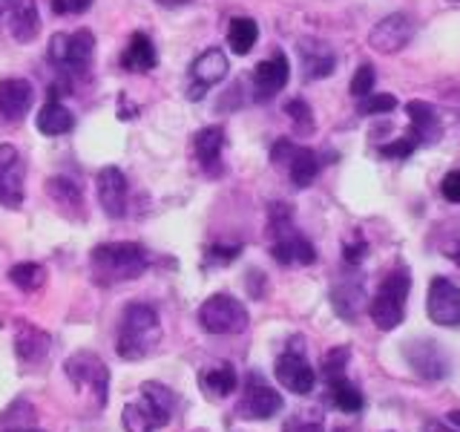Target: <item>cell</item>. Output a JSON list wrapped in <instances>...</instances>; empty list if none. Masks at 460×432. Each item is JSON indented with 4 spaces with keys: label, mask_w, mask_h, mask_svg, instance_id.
I'll return each instance as SVG.
<instances>
[{
    "label": "cell",
    "mask_w": 460,
    "mask_h": 432,
    "mask_svg": "<svg viewBox=\"0 0 460 432\" xmlns=\"http://www.w3.org/2000/svg\"><path fill=\"white\" fill-rule=\"evenodd\" d=\"M449 4H452V0H449ZM455 4H460V0H455Z\"/></svg>",
    "instance_id": "cell-48"
},
{
    "label": "cell",
    "mask_w": 460,
    "mask_h": 432,
    "mask_svg": "<svg viewBox=\"0 0 460 432\" xmlns=\"http://www.w3.org/2000/svg\"><path fill=\"white\" fill-rule=\"evenodd\" d=\"M337 432H345V429H337Z\"/></svg>",
    "instance_id": "cell-49"
},
{
    "label": "cell",
    "mask_w": 460,
    "mask_h": 432,
    "mask_svg": "<svg viewBox=\"0 0 460 432\" xmlns=\"http://www.w3.org/2000/svg\"><path fill=\"white\" fill-rule=\"evenodd\" d=\"M158 340H162V320L153 306L147 302H129L124 309L119 340H115V352L124 360H141L147 357Z\"/></svg>",
    "instance_id": "cell-2"
},
{
    "label": "cell",
    "mask_w": 460,
    "mask_h": 432,
    "mask_svg": "<svg viewBox=\"0 0 460 432\" xmlns=\"http://www.w3.org/2000/svg\"><path fill=\"white\" fill-rule=\"evenodd\" d=\"M72 127H75V115L61 104V98L49 93V101L38 112V130L43 136H66Z\"/></svg>",
    "instance_id": "cell-25"
},
{
    "label": "cell",
    "mask_w": 460,
    "mask_h": 432,
    "mask_svg": "<svg viewBox=\"0 0 460 432\" xmlns=\"http://www.w3.org/2000/svg\"><path fill=\"white\" fill-rule=\"evenodd\" d=\"M345 364H349V349L345 346H337V349H331L323 360V372L325 378H337V374H345Z\"/></svg>",
    "instance_id": "cell-38"
},
{
    "label": "cell",
    "mask_w": 460,
    "mask_h": 432,
    "mask_svg": "<svg viewBox=\"0 0 460 432\" xmlns=\"http://www.w3.org/2000/svg\"><path fill=\"white\" fill-rule=\"evenodd\" d=\"M242 245H210L208 248V266H227L239 256Z\"/></svg>",
    "instance_id": "cell-39"
},
{
    "label": "cell",
    "mask_w": 460,
    "mask_h": 432,
    "mask_svg": "<svg viewBox=\"0 0 460 432\" xmlns=\"http://www.w3.org/2000/svg\"><path fill=\"white\" fill-rule=\"evenodd\" d=\"M282 432H325V424H323V415L316 410H305V412H296L285 421V429Z\"/></svg>",
    "instance_id": "cell-33"
},
{
    "label": "cell",
    "mask_w": 460,
    "mask_h": 432,
    "mask_svg": "<svg viewBox=\"0 0 460 432\" xmlns=\"http://www.w3.org/2000/svg\"><path fill=\"white\" fill-rule=\"evenodd\" d=\"M14 432H40V429H14Z\"/></svg>",
    "instance_id": "cell-46"
},
{
    "label": "cell",
    "mask_w": 460,
    "mask_h": 432,
    "mask_svg": "<svg viewBox=\"0 0 460 432\" xmlns=\"http://www.w3.org/2000/svg\"><path fill=\"white\" fill-rule=\"evenodd\" d=\"M406 360L420 378H429V381H440V378H446V372H449V360H446L443 349L435 340L411 343L406 349Z\"/></svg>",
    "instance_id": "cell-19"
},
{
    "label": "cell",
    "mask_w": 460,
    "mask_h": 432,
    "mask_svg": "<svg viewBox=\"0 0 460 432\" xmlns=\"http://www.w3.org/2000/svg\"><path fill=\"white\" fill-rule=\"evenodd\" d=\"M9 280H12L14 288L32 294L43 283H47V271H43V266H38V263H18L9 271Z\"/></svg>",
    "instance_id": "cell-32"
},
{
    "label": "cell",
    "mask_w": 460,
    "mask_h": 432,
    "mask_svg": "<svg viewBox=\"0 0 460 432\" xmlns=\"http://www.w3.org/2000/svg\"><path fill=\"white\" fill-rule=\"evenodd\" d=\"M270 158L277 167H285L288 176H291L294 187H308L314 184L316 173H320V156H316L311 148H302V144H294L291 139H279L273 144Z\"/></svg>",
    "instance_id": "cell-9"
},
{
    "label": "cell",
    "mask_w": 460,
    "mask_h": 432,
    "mask_svg": "<svg viewBox=\"0 0 460 432\" xmlns=\"http://www.w3.org/2000/svg\"><path fill=\"white\" fill-rule=\"evenodd\" d=\"M47 194L58 202L61 208H84V194L81 184L66 176H55L47 182Z\"/></svg>",
    "instance_id": "cell-31"
},
{
    "label": "cell",
    "mask_w": 460,
    "mask_h": 432,
    "mask_svg": "<svg viewBox=\"0 0 460 432\" xmlns=\"http://www.w3.org/2000/svg\"><path fill=\"white\" fill-rule=\"evenodd\" d=\"M172 412H176V395L164 383L147 381L124 407L121 421L127 432H155L172 421Z\"/></svg>",
    "instance_id": "cell-3"
},
{
    "label": "cell",
    "mask_w": 460,
    "mask_h": 432,
    "mask_svg": "<svg viewBox=\"0 0 460 432\" xmlns=\"http://www.w3.org/2000/svg\"><path fill=\"white\" fill-rule=\"evenodd\" d=\"M414 18L406 12H392V14H385V18L371 29V35H368V43H371V50H377L383 55H394L400 52L406 43L414 38Z\"/></svg>",
    "instance_id": "cell-11"
},
{
    "label": "cell",
    "mask_w": 460,
    "mask_h": 432,
    "mask_svg": "<svg viewBox=\"0 0 460 432\" xmlns=\"http://www.w3.org/2000/svg\"><path fill=\"white\" fill-rule=\"evenodd\" d=\"M277 381L294 395H311L314 392V383H316V372L311 369V364L305 360L302 352H285L277 357Z\"/></svg>",
    "instance_id": "cell-15"
},
{
    "label": "cell",
    "mask_w": 460,
    "mask_h": 432,
    "mask_svg": "<svg viewBox=\"0 0 460 432\" xmlns=\"http://www.w3.org/2000/svg\"><path fill=\"white\" fill-rule=\"evenodd\" d=\"M6 4L9 0H0V23H4V18H6Z\"/></svg>",
    "instance_id": "cell-45"
},
{
    "label": "cell",
    "mask_w": 460,
    "mask_h": 432,
    "mask_svg": "<svg viewBox=\"0 0 460 432\" xmlns=\"http://www.w3.org/2000/svg\"><path fill=\"white\" fill-rule=\"evenodd\" d=\"M259 38V26L253 18H234L227 29V47L234 50L236 55H248L256 47Z\"/></svg>",
    "instance_id": "cell-30"
},
{
    "label": "cell",
    "mask_w": 460,
    "mask_h": 432,
    "mask_svg": "<svg viewBox=\"0 0 460 432\" xmlns=\"http://www.w3.org/2000/svg\"><path fill=\"white\" fill-rule=\"evenodd\" d=\"M420 432H457V429L446 421V418H440V421H426Z\"/></svg>",
    "instance_id": "cell-43"
},
{
    "label": "cell",
    "mask_w": 460,
    "mask_h": 432,
    "mask_svg": "<svg viewBox=\"0 0 460 432\" xmlns=\"http://www.w3.org/2000/svg\"><path fill=\"white\" fill-rule=\"evenodd\" d=\"M155 64H158V52L153 47V40L144 32H133V38H129L127 50L121 55V67L127 72H150L155 69Z\"/></svg>",
    "instance_id": "cell-26"
},
{
    "label": "cell",
    "mask_w": 460,
    "mask_h": 432,
    "mask_svg": "<svg viewBox=\"0 0 460 432\" xmlns=\"http://www.w3.org/2000/svg\"><path fill=\"white\" fill-rule=\"evenodd\" d=\"M49 346H52V338L47 331H40L38 326H29V323H23L18 328V338H14V352H18V357L29 366L43 364L49 355Z\"/></svg>",
    "instance_id": "cell-23"
},
{
    "label": "cell",
    "mask_w": 460,
    "mask_h": 432,
    "mask_svg": "<svg viewBox=\"0 0 460 432\" xmlns=\"http://www.w3.org/2000/svg\"><path fill=\"white\" fill-rule=\"evenodd\" d=\"M374 93V67L371 64H359L357 72H354V78H351V95L359 101V98H366Z\"/></svg>",
    "instance_id": "cell-36"
},
{
    "label": "cell",
    "mask_w": 460,
    "mask_h": 432,
    "mask_svg": "<svg viewBox=\"0 0 460 432\" xmlns=\"http://www.w3.org/2000/svg\"><path fill=\"white\" fill-rule=\"evenodd\" d=\"M35 101V90L26 78H6L0 81V115L6 122H21Z\"/></svg>",
    "instance_id": "cell-21"
},
{
    "label": "cell",
    "mask_w": 460,
    "mask_h": 432,
    "mask_svg": "<svg viewBox=\"0 0 460 432\" xmlns=\"http://www.w3.org/2000/svg\"><path fill=\"white\" fill-rule=\"evenodd\" d=\"M426 311L429 320L438 326H460V288L452 280L435 277L429 285Z\"/></svg>",
    "instance_id": "cell-13"
},
{
    "label": "cell",
    "mask_w": 460,
    "mask_h": 432,
    "mask_svg": "<svg viewBox=\"0 0 460 432\" xmlns=\"http://www.w3.org/2000/svg\"><path fill=\"white\" fill-rule=\"evenodd\" d=\"M285 115L294 122V127L299 130V133H311V130H314V112H311V107L302 98H291V101H288V104H285Z\"/></svg>",
    "instance_id": "cell-35"
},
{
    "label": "cell",
    "mask_w": 460,
    "mask_h": 432,
    "mask_svg": "<svg viewBox=\"0 0 460 432\" xmlns=\"http://www.w3.org/2000/svg\"><path fill=\"white\" fill-rule=\"evenodd\" d=\"M227 58H225V52L222 50H205L201 52L196 61H193V67H190V78H193V84H190V90H187V98L190 101H201L205 98V93L210 90V86H216L219 81H225V76H227Z\"/></svg>",
    "instance_id": "cell-14"
},
{
    "label": "cell",
    "mask_w": 460,
    "mask_h": 432,
    "mask_svg": "<svg viewBox=\"0 0 460 432\" xmlns=\"http://www.w3.org/2000/svg\"><path fill=\"white\" fill-rule=\"evenodd\" d=\"M328 383V400L334 403L340 412H359L366 407L363 392L345 378V374H337V378H325Z\"/></svg>",
    "instance_id": "cell-29"
},
{
    "label": "cell",
    "mask_w": 460,
    "mask_h": 432,
    "mask_svg": "<svg viewBox=\"0 0 460 432\" xmlns=\"http://www.w3.org/2000/svg\"><path fill=\"white\" fill-rule=\"evenodd\" d=\"M288 76H291V67H288V58L282 52L268 58V61H262L253 72V98L270 101L273 95L285 90Z\"/></svg>",
    "instance_id": "cell-18"
},
{
    "label": "cell",
    "mask_w": 460,
    "mask_h": 432,
    "mask_svg": "<svg viewBox=\"0 0 460 432\" xmlns=\"http://www.w3.org/2000/svg\"><path fill=\"white\" fill-rule=\"evenodd\" d=\"M66 378L72 381L75 389H86L93 395L95 407L104 410L107 407V392H110V369L107 364L93 352H75L66 357Z\"/></svg>",
    "instance_id": "cell-7"
},
{
    "label": "cell",
    "mask_w": 460,
    "mask_h": 432,
    "mask_svg": "<svg viewBox=\"0 0 460 432\" xmlns=\"http://www.w3.org/2000/svg\"><path fill=\"white\" fill-rule=\"evenodd\" d=\"M409 112V122H411V133L420 144H431L440 139V119H438V110L429 107L426 101H409L406 104Z\"/></svg>",
    "instance_id": "cell-24"
},
{
    "label": "cell",
    "mask_w": 460,
    "mask_h": 432,
    "mask_svg": "<svg viewBox=\"0 0 460 432\" xmlns=\"http://www.w3.org/2000/svg\"><path fill=\"white\" fill-rule=\"evenodd\" d=\"M331 300H334V309L340 317H345V320H354V317L359 314V309H363V280L357 277H342L334 292H331Z\"/></svg>",
    "instance_id": "cell-27"
},
{
    "label": "cell",
    "mask_w": 460,
    "mask_h": 432,
    "mask_svg": "<svg viewBox=\"0 0 460 432\" xmlns=\"http://www.w3.org/2000/svg\"><path fill=\"white\" fill-rule=\"evenodd\" d=\"M397 107V98L388 95V93H371L366 98H359L357 112L359 115H383V112H392Z\"/></svg>",
    "instance_id": "cell-34"
},
{
    "label": "cell",
    "mask_w": 460,
    "mask_h": 432,
    "mask_svg": "<svg viewBox=\"0 0 460 432\" xmlns=\"http://www.w3.org/2000/svg\"><path fill=\"white\" fill-rule=\"evenodd\" d=\"M440 194L446 202H460V170L446 173L443 184H440Z\"/></svg>",
    "instance_id": "cell-42"
},
{
    "label": "cell",
    "mask_w": 460,
    "mask_h": 432,
    "mask_svg": "<svg viewBox=\"0 0 460 432\" xmlns=\"http://www.w3.org/2000/svg\"><path fill=\"white\" fill-rule=\"evenodd\" d=\"M443 418H446V421H449V424H452V427H455V429L460 432V410H452V412H446Z\"/></svg>",
    "instance_id": "cell-44"
},
{
    "label": "cell",
    "mask_w": 460,
    "mask_h": 432,
    "mask_svg": "<svg viewBox=\"0 0 460 432\" xmlns=\"http://www.w3.org/2000/svg\"><path fill=\"white\" fill-rule=\"evenodd\" d=\"M366 251H368L366 239L357 234L349 245H345V266H359L366 259Z\"/></svg>",
    "instance_id": "cell-41"
},
{
    "label": "cell",
    "mask_w": 460,
    "mask_h": 432,
    "mask_svg": "<svg viewBox=\"0 0 460 432\" xmlns=\"http://www.w3.org/2000/svg\"><path fill=\"white\" fill-rule=\"evenodd\" d=\"M299 64H302V78L320 81L337 69V52L331 50L325 40L305 38V40H299Z\"/></svg>",
    "instance_id": "cell-17"
},
{
    "label": "cell",
    "mask_w": 460,
    "mask_h": 432,
    "mask_svg": "<svg viewBox=\"0 0 460 432\" xmlns=\"http://www.w3.org/2000/svg\"><path fill=\"white\" fill-rule=\"evenodd\" d=\"M95 52V38L90 29H78V32H58L49 40L47 61L55 67V72L61 76V81H75L86 76V69L93 64Z\"/></svg>",
    "instance_id": "cell-5"
},
{
    "label": "cell",
    "mask_w": 460,
    "mask_h": 432,
    "mask_svg": "<svg viewBox=\"0 0 460 432\" xmlns=\"http://www.w3.org/2000/svg\"><path fill=\"white\" fill-rule=\"evenodd\" d=\"M282 395L273 386H268L259 374H248L244 381V392L239 400V415L251 418V421H265V418H273L282 412Z\"/></svg>",
    "instance_id": "cell-10"
},
{
    "label": "cell",
    "mask_w": 460,
    "mask_h": 432,
    "mask_svg": "<svg viewBox=\"0 0 460 432\" xmlns=\"http://www.w3.org/2000/svg\"><path fill=\"white\" fill-rule=\"evenodd\" d=\"M417 148H420V141H417L414 133L409 130L406 136H400L397 141H392V144H385V148H380V153H383L385 158H406V156H411Z\"/></svg>",
    "instance_id": "cell-37"
},
{
    "label": "cell",
    "mask_w": 460,
    "mask_h": 432,
    "mask_svg": "<svg viewBox=\"0 0 460 432\" xmlns=\"http://www.w3.org/2000/svg\"><path fill=\"white\" fill-rule=\"evenodd\" d=\"M55 14H84L93 6V0H49Z\"/></svg>",
    "instance_id": "cell-40"
},
{
    "label": "cell",
    "mask_w": 460,
    "mask_h": 432,
    "mask_svg": "<svg viewBox=\"0 0 460 432\" xmlns=\"http://www.w3.org/2000/svg\"><path fill=\"white\" fill-rule=\"evenodd\" d=\"M455 263H457V266H460V251H457V254H455Z\"/></svg>",
    "instance_id": "cell-47"
},
{
    "label": "cell",
    "mask_w": 460,
    "mask_h": 432,
    "mask_svg": "<svg viewBox=\"0 0 460 432\" xmlns=\"http://www.w3.org/2000/svg\"><path fill=\"white\" fill-rule=\"evenodd\" d=\"M222 150H225V130L222 127H205L193 136V153L199 167L208 176H222Z\"/></svg>",
    "instance_id": "cell-20"
},
{
    "label": "cell",
    "mask_w": 460,
    "mask_h": 432,
    "mask_svg": "<svg viewBox=\"0 0 460 432\" xmlns=\"http://www.w3.org/2000/svg\"><path fill=\"white\" fill-rule=\"evenodd\" d=\"M98 202L110 220H121L127 213V176L119 167L98 170Z\"/></svg>",
    "instance_id": "cell-16"
},
{
    "label": "cell",
    "mask_w": 460,
    "mask_h": 432,
    "mask_svg": "<svg viewBox=\"0 0 460 432\" xmlns=\"http://www.w3.org/2000/svg\"><path fill=\"white\" fill-rule=\"evenodd\" d=\"M23 176L26 165L12 144H0V205L14 211L23 205Z\"/></svg>",
    "instance_id": "cell-12"
},
{
    "label": "cell",
    "mask_w": 460,
    "mask_h": 432,
    "mask_svg": "<svg viewBox=\"0 0 460 432\" xmlns=\"http://www.w3.org/2000/svg\"><path fill=\"white\" fill-rule=\"evenodd\" d=\"M411 292V274L409 268L397 266L388 277L383 280L377 297L371 300L368 314L377 328L392 331L402 323V311H406V297Z\"/></svg>",
    "instance_id": "cell-6"
},
{
    "label": "cell",
    "mask_w": 460,
    "mask_h": 432,
    "mask_svg": "<svg viewBox=\"0 0 460 432\" xmlns=\"http://www.w3.org/2000/svg\"><path fill=\"white\" fill-rule=\"evenodd\" d=\"M268 228H270V254L279 266H311L316 263V248L294 228V211L277 202L268 211Z\"/></svg>",
    "instance_id": "cell-4"
},
{
    "label": "cell",
    "mask_w": 460,
    "mask_h": 432,
    "mask_svg": "<svg viewBox=\"0 0 460 432\" xmlns=\"http://www.w3.org/2000/svg\"><path fill=\"white\" fill-rule=\"evenodd\" d=\"M199 323L208 335H239L248 328V309L230 294H213L201 302Z\"/></svg>",
    "instance_id": "cell-8"
},
{
    "label": "cell",
    "mask_w": 460,
    "mask_h": 432,
    "mask_svg": "<svg viewBox=\"0 0 460 432\" xmlns=\"http://www.w3.org/2000/svg\"><path fill=\"white\" fill-rule=\"evenodd\" d=\"M90 268L98 285L129 283L147 271V251L138 242H104L93 248Z\"/></svg>",
    "instance_id": "cell-1"
},
{
    "label": "cell",
    "mask_w": 460,
    "mask_h": 432,
    "mask_svg": "<svg viewBox=\"0 0 460 432\" xmlns=\"http://www.w3.org/2000/svg\"><path fill=\"white\" fill-rule=\"evenodd\" d=\"M6 21H9V32L14 40L29 43L35 40L40 32V14L35 0H9L6 4Z\"/></svg>",
    "instance_id": "cell-22"
},
{
    "label": "cell",
    "mask_w": 460,
    "mask_h": 432,
    "mask_svg": "<svg viewBox=\"0 0 460 432\" xmlns=\"http://www.w3.org/2000/svg\"><path fill=\"white\" fill-rule=\"evenodd\" d=\"M199 383L210 398L219 400V398H227L230 392H236L239 378H236V369L230 364H213L199 374Z\"/></svg>",
    "instance_id": "cell-28"
}]
</instances>
